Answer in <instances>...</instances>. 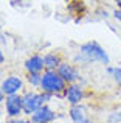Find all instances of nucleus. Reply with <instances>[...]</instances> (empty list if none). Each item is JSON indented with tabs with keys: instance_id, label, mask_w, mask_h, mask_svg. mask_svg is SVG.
<instances>
[{
	"instance_id": "nucleus-1",
	"label": "nucleus",
	"mask_w": 121,
	"mask_h": 123,
	"mask_svg": "<svg viewBox=\"0 0 121 123\" xmlns=\"http://www.w3.org/2000/svg\"><path fill=\"white\" fill-rule=\"evenodd\" d=\"M44 92L50 93V95H56L65 90V81L62 76L58 73V70H45L42 73V83H40Z\"/></svg>"
},
{
	"instance_id": "nucleus-2",
	"label": "nucleus",
	"mask_w": 121,
	"mask_h": 123,
	"mask_svg": "<svg viewBox=\"0 0 121 123\" xmlns=\"http://www.w3.org/2000/svg\"><path fill=\"white\" fill-rule=\"evenodd\" d=\"M79 53L84 55L88 62H90V61H98V62H103V64H106V66L110 62V58H109V55L106 53V50L95 41L82 44L81 48H79Z\"/></svg>"
},
{
	"instance_id": "nucleus-3",
	"label": "nucleus",
	"mask_w": 121,
	"mask_h": 123,
	"mask_svg": "<svg viewBox=\"0 0 121 123\" xmlns=\"http://www.w3.org/2000/svg\"><path fill=\"white\" fill-rule=\"evenodd\" d=\"M50 93L42 92V93H37V92H27L22 95V103H23V112L25 114H33L36 112L39 108H42L47 101L50 100Z\"/></svg>"
},
{
	"instance_id": "nucleus-4",
	"label": "nucleus",
	"mask_w": 121,
	"mask_h": 123,
	"mask_svg": "<svg viewBox=\"0 0 121 123\" xmlns=\"http://www.w3.org/2000/svg\"><path fill=\"white\" fill-rule=\"evenodd\" d=\"M5 109H6V114L11 118L19 117V114L23 111L22 97L19 95V93H16V95H8L6 100H5Z\"/></svg>"
},
{
	"instance_id": "nucleus-5",
	"label": "nucleus",
	"mask_w": 121,
	"mask_h": 123,
	"mask_svg": "<svg viewBox=\"0 0 121 123\" xmlns=\"http://www.w3.org/2000/svg\"><path fill=\"white\" fill-rule=\"evenodd\" d=\"M0 86H2V90L5 92L6 97L8 95H16V93H19V90L23 87V81H22L19 76L11 75V76H8V78L3 80Z\"/></svg>"
},
{
	"instance_id": "nucleus-6",
	"label": "nucleus",
	"mask_w": 121,
	"mask_h": 123,
	"mask_svg": "<svg viewBox=\"0 0 121 123\" xmlns=\"http://www.w3.org/2000/svg\"><path fill=\"white\" fill-rule=\"evenodd\" d=\"M58 73L62 76V80L68 84H75L81 76H79V72L72 66V64L67 62H60V66L58 67Z\"/></svg>"
},
{
	"instance_id": "nucleus-7",
	"label": "nucleus",
	"mask_w": 121,
	"mask_h": 123,
	"mask_svg": "<svg viewBox=\"0 0 121 123\" xmlns=\"http://www.w3.org/2000/svg\"><path fill=\"white\" fill-rule=\"evenodd\" d=\"M56 118V114L48 108V106L44 105L42 108H39L36 112L31 114V122L33 123H50Z\"/></svg>"
},
{
	"instance_id": "nucleus-8",
	"label": "nucleus",
	"mask_w": 121,
	"mask_h": 123,
	"mask_svg": "<svg viewBox=\"0 0 121 123\" xmlns=\"http://www.w3.org/2000/svg\"><path fill=\"white\" fill-rule=\"evenodd\" d=\"M45 67V62H44V58L39 56V55H34V56L28 58L25 61V69H27L28 73H40Z\"/></svg>"
},
{
	"instance_id": "nucleus-9",
	"label": "nucleus",
	"mask_w": 121,
	"mask_h": 123,
	"mask_svg": "<svg viewBox=\"0 0 121 123\" xmlns=\"http://www.w3.org/2000/svg\"><path fill=\"white\" fill-rule=\"evenodd\" d=\"M82 97H84V92H82L81 86H78V84H70L65 89V98L68 100L70 105H79Z\"/></svg>"
},
{
	"instance_id": "nucleus-10",
	"label": "nucleus",
	"mask_w": 121,
	"mask_h": 123,
	"mask_svg": "<svg viewBox=\"0 0 121 123\" xmlns=\"http://www.w3.org/2000/svg\"><path fill=\"white\" fill-rule=\"evenodd\" d=\"M70 117L75 123H84L87 120V115H85V109L79 105H72L70 109Z\"/></svg>"
},
{
	"instance_id": "nucleus-11",
	"label": "nucleus",
	"mask_w": 121,
	"mask_h": 123,
	"mask_svg": "<svg viewBox=\"0 0 121 123\" xmlns=\"http://www.w3.org/2000/svg\"><path fill=\"white\" fill-rule=\"evenodd\" d=\"M44 62H45L47 70H56L60 66V59L56 53H47L45 56H44Z\"/></svg>"
},
{
	"instance_id": "nucleus-12",
	"label": "nucleus",
	"mask_w": 121,
	"mask_h": 123,
	"mask_svg": "<svg viewBox=\"0 0 121 123\" xmlns=\"http://www.w3.org/2000/svg\"><path fill=\"white\" fill-rule=\"evenodd\" d=\"M107 72L113 76V80L118 83V86H121V67H109Z\"/></svg>"
},
{
	"instance_id": "nucleus-13",
	"label": "nucleus",
	"mask_w": 121,
	"mask_h": 123,
	"mask_svg": "<svg viewBox=\"0 0 121 123\" xmlns=\"http://www.w3.org/2000/svg\"><path fill=\"white\" fill-rule=\"evenodd\" d=\"M28 83L33 84V86H40V83H42V75H40V73H30V75H28Z\"/></svg>"
},
{
	"instance_id": "nucleus-14",
	"label": "nucleus",
	"mask_w": 121,
	"mask_h": 123,
	"mask_svg": "<svg viewBox=\"0 0 121 123\" xmlns=\"http://www.w3.org/2000/svg\"><path fill=\"white\" fill-rule=\"evenodd\" d=\"M113 17H115L118 22H121V9H118V8L115 9V12H113Z\"/></svg>"
},
{
	"instance_id": "nucleus-15",
	"label": "nucleus",
	"mask_w": 121,
	"mask_h": 123,
	"mask_svg": "<svg viewBox=\"0 0 121 123\" xmlns=\"http://www.w3.org/2000/svg\"><path fill=\"white\" fill-rule=\"evenodd\" d=\"M5 92H3V90H2V86H0V103H2V101H5Z\"/></svg>"
},
{
	"instance_id": "nucleus-16",
	"label": "nucleus",
	"mask_w": 121,
	"mask_h": 123,
	"mask_svg": "<svg viewBox=\"0 0 121 123\" xmlns=\"http://www.w3.org/2000/svg\"><path fill=\"white\" fill-rule=\"evenodd\" d=\"M3 62H5V56H3V51L0 48V64H3Z\"/></svg>"
},
{
	"instance_id": "nucleus-17",
	"label": "nucleus",
	"mask_w": 121,
	"mask_h": 123,
	"mask_svg": "<svg viewBox=\"0 0 121 123\" xmlns=\"http://www.w3.org/2000/svg\"><path fill=\"white\" fill-rule=\"evenodd\" d=\"M6 123H19V120H17V118H11V120H8Z\"/></svg>"
},
{
	"instance_id": "nucleus-18",
	"label": "nucleus",
	"mask_w": 121,
	"mask_h": 123,
	"mask_svg": "<svg viewBox=\"0 0 121 123\" xmlns=\"http://www.w3.org/2000/svg\"><path fill=\"white\" fill-rule=\"evenodd\" d=\"M115 3H116V6H118V9H121V0H115Z\"/></svg>"
},
{
	"instance_id": "nucleus-19",
	"label": "nucleus",
	"mask_w": 121,
	"mask_h": 123,
	"mask_svg": "<svg viewBox=\"0 0 121 123\" xmlns=\"http://www.w3.org/2000/svg\"><path fill=\"white\" fill-rule=\"evenodd\" d=\"M19 123H31V122H28V120H23V118H19Z\"/></svg>"
}]
</instances>
